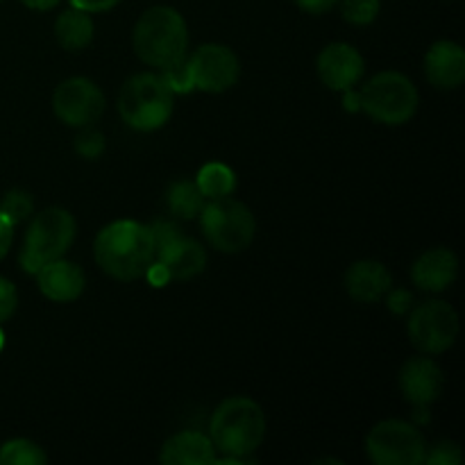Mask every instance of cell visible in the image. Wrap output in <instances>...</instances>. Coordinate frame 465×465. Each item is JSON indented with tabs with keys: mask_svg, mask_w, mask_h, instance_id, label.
<instances>
[{
	"mask_svg": "<svg viewBox=\"0 0 465 465\" xmlns=\"http://www.w3.org/2000/svg\"><path fill=\"white\" fill-rule=\"evenodd\" d=\"M107 100L103 89L89 77H68L53 94L54 116L68 127H89L103 116Z\"/></svg>",
	"mask_w": 465,
	"mask_h": 465,
	"instance_id": "obj_10",
	"label": "cell"
},
{
	"mask_svg": "<svg viewBox=\"0 0 465 465\" xmlns=\"http://www.w3.org/2000/svg\"><path fill=\"white\" fill-rule=\"evenodd\" d=\"M166 209L177 221H193L200 216L207 198L198 189L195 180H177L166 189Z\"/></svg>",
	"mask_w": 465,
	"mask_h": 465,
	"instance_id": "obj_21",
	"label": "cell"
},
{
	"mask_svg": "<svg viewBox=\"0 0 465 465\" xmlns=\"http://www.w3.org/2000/svg\"><path fill=\"white\" fill-rule=\"evenodd\" d=\"M341 94H343V109L345 112H350V114H357V112H361V98H359V91L354 89H345V91H341Z\"/></svg>",
	"mask_w": 465,
	"mask_h": 465,
	"instance_id": "obj_35",
	"label": "cell"
},
{
	"mask_svg": "<svg viewBox=\"0 0 465 465\" xmlns=\"http://www.w3.org/2000/svg\"><path fill=\"white\" fill-rule=\"evenodd\" d=\"M400 393L411 407H430L443 395L445 372L430 354L411 357L400 368Z\"/></svg>",
	"mask_w": 465,
	"mask_h": 465,
	"instance_id": "obj_12",
	"label": "cell"
},
{
	"mask_svg": "<svg viewBox=\"0 0 465 465\" xmlns=\"http://www.w3.org/2000/svg\"><path fill=\"white\" fill-rule=\"evenodd\" d=\"M463 461V452L452 440H440L434 448H427L425 463L430 465H459Z\"/></svg>",
	"mask_w": 465,
	"mask_h": 465,
	"instance_id": "obj_28",
	"label": "cell"
},
{
	"mask_svg": "<svg viewBox=\"0 0 465 465\" xmlns=\"http://www.w3.org/2000/svg\"><path fill=\"white\" fill-rule=\"evenodd\" d=\"M95 263L109 277L121 282L141 280L154 262V241L150 225L130 221H114L98 232L94 241Z\"/></svg>",
	"mask_w": 465,
	"mask_h": 465,
	"instance_id": "obj_1",
	"label": "cell"
},
{
	"mask_svg": "<svg viewBox=\"0 0 465 465\" xmlns=\"http://www.w3.org/2000/svg\"><path fill=\"white\" fill-rule=\"evenodd\" d=\"M77 234V223L73 213L64 207H48L35 213L25 232V243L21 250V268L27 275H36L44 263L62 259L71 250Z\"/></svg>",
	"mask_w": 465,
	"mask_h": 465,
	"instance_id": "obj_5",
	"label": "cell"
},
{
	"mask_svg": "<svg viewBox=\"0 0 465 465\" xmlns=\"http://www.w3.org/2000/svg\"><path fill=\"white\" fill-rule=\"evenodd\" d=\"M118 114L136 132L162 130L175 109V94L157 73H136L118 94Z\"/></svg>",
	"mask_w": 465,
	"mask_h": 465,
	"instance_id": "obj_4",
	"label": "cell"
},
{
	"mask_svg": "<svg viewBox=\"0 0 465 465\" xmlns=\"http://www.w3.org/2000/svg\"><path fill=\"white\" fill-rule=\"evenodd\" d=\"M132 45L136 57L148 66L157 71L173 66L184 59L189 50V27L184 16L168 5L145 9L132 32Z\"/></svg>",
	"mask_w": 465,
	"mask_h": 465,
	"instance_id": "obj_3",
	"label": "cell"
},
{
	"mask_svg": "<svg viewBox=\"0 0 465 465\" xmlns=\"http://www.w3.org/2000/svg\"><path fill=\"white\" fill-rule=\"evenodd\" d=\"M12 241H14V225L3 216V213H0V259L9 252Z\"/></svg>",
	"mask_w": 465,
	"mask_h": 465,
	"instance_id": "obj_34",
	"label": "cell"
},
{
	"mask_svg": "<svg viewBox=\"0 0 465 465\" xmlns=\"http://www.w3.org/2000/svg\"><path fill=\"white\" fill-rule=\"evenodd\" d=\"M35 277L39 291L50 300V302H75V300L84 293V272H82V268L77 266V263L66 262L64 257L44 263Z\"/></svg>",
	"mask_w": 465,
	"mask_h": 465,
	"instance_id": "obj_14",
	"label": "cell"
},
{
	"mask_svg": "<svg viewBox=\"0 0 465 465\" xmlns=\"http://www.w3.org/2000/svg\"><path fill=\"white\" fill-rule=\"evenodd\" d=\"M293 3L307 14H327L339 5V0H293Z\"/></svg>",
	"mask_w": 465,
	"mask_h": 465,
	"instance_id": "obj_33",
	"label": "cell"
},
{
	"mask_svg": "<svg viewBox=\"0 0 465 465\" xmlns=\"http://www.w3.org/2000/svg\"><path fill=\"white\" fill-rule=\"evenodd\" d=\"M393 286V275L389 268L375 259H361L354 262L345 272V291L354 302L377 304L384 300Z\"/></svg>",
	"mask_w": 465,
	"mask_h": 465,
	"instance_id": "obj_16",
	"label": "cell"
},
{
	"mask_svg": "<svg viewBox=\"0 0 465 465\" xmlns=\"http://www.w3.org/2000/svg\"><path fill=\"white\" fill-rule=\"evenodd\" d=\"M48 454L30 439H12L0 445V465H44Z\"/></svg>",
	"mask_w": 465,
	"mask_h": 465,
	"instance_id": "obj_23",
	"label": "cell"
},
{
	"mask_svg": "<svg viewBox=\"0 0 465 465\" xmlns=\"http://www.w3.org/2000/svg\"><path fill=\"white\" fill-rule=\"evenodd\" d=\"M200 227L213 250L225 254L243 252L257 234V221L248 204L232 195L204 203L200 212Z\"/></svg>",
	"mask_w": 465,
	"mask_h": 465,
	"instance_id": "obj_7",
	"label": "cell"
},
{
	"mask_svg": "<svg viewBox=\"0 0 465 465\" xmlns=\"http://www.w3.org/2000/svg\"><path fill=\"white\" fill-rule=\"evenodd\" d=\"M121 0H71V7L82 9V12L98 14V12H109L114 9Z\"/></svg>",
	"mask_w": 465,
	"mask_h": 465,
	"instance_id": "obj_31",
	"label": "cell"
},
{
	"mask_svg": "<svg viewBox=\"0 0 465 465\" xmlns=\"http://www.w3.org/2000/svg\"><path fill=\"white\" fill-rule=\"evenodd\" d=\"M5 348V331H3V327H0V350Z\"/></svg>",
	"mask_w": 465,
	"mask_h": 465,
	"instance_id": "obj_37",
	"label": "cell"
},
{
	"mask_svg": "<svg viewBox=\"0 0 465 465\" xmlns=\"http://www.w3.org/2000/svg\"><path fill=\"white\" fill-rule=\"evenodd\" d=\"M21 3L25 5V7L36 9V12H48V9L57 7V5L62 3V0H21Z\"/></svg>",
	"mask_w": 465,
	"mask_h": 465,
	"instance_id": "obj_36",
	"label": "cell"
},
{
	"mask_svg": "<svg viewBox=\"0 0 465 465\" xmlns=\"http://www.w3.org/2000/svg\"><path fill=\"white\" fill-rule=\"evenodd\" d=\"M316 71L322 84L331 91L352 89L366 73V62L354 45L334 41L325 45L316 59Z\"/></svg>",
	"mask_w": 465,
	"mask_h": 465,
	"instance_id": "obj_13",
	"label": "cell"
},
{
	"mask_svg": "<svg viewBox=\"0 0 465 465\" xmlns=\"http://www.w3.org/2000/svg\"><path fill=\"white\" fill-rule=\"evenodd\" d=\"M80 134L73 141V148L82 159H98L104 153V134L94 127H80Z\"/></svg>",
	"mask_w": 465,
	"mask_h": 465,
	"instance_id": "obj_26",
	"label": "cell"
},
{
	"mask_svg": "<svg viewBox=\"0 0 465 465\" xmlns=\"http://www.w3.org/2000/svg\"><path fill=\"white\" fill-rule=\"evenodd\" d=\"M159 461L163 465H207L216 461V448L207 434L180 431L163 443Z\"/></svg>",
	"mask_w": 465,
	"mask_h": 465,
	"instance_id": "obj_19",
	"label": "cell"
},
{
	"mask_svg": "<svg viewBox=\"0 0 465 465\" xmlns=\"http://www.w3.org/2000/svg\"><path fill=\"white\" fill-rule=\"evenodd\" d=\"M384 302L389 307V312L398 313V316H407L413 309V304H416V300H413V293L409 289H395V286H391L389 293L384 295Z\"/></svg>",
	"mask_w": 465,
	"mask_h": 465,
	"instance_id": "obj_30",
	"label": "cell"
},
{
	"mask_svg": "<svg viewBox=\"0 0 465 465\" xmlns=\"http://www.w3.org/2000/svg\"><path fill=\"white\" fill-rule=\"evenodd\" d=\"M154 259L166 266L171 280L186 282L204 271V266H207V250L195 239L182 234L168 245H163L162 250H157Z\"/></svg>",
	"mask_w": 465,
	"mask_h": 465,
	"instance_id": "obj_18",
	"label": "cell"
},
{
	"mask_svg": "<svg viewBox=\"0 0 465 465\" xmlns=\"http://www.w3.org/2000/svg\"><path fill=\"white\" fill-rule=\"evenodd\" d=\"M0 213L7 218L12 225L25 223L35 213V198L23 189H12L0 200Z\"/></svg>",
	"mask_w": 465,
	"mask_h": 465,
	"instance_id": "obj_24",
	"label": "cell"
},
{
	"mask_svg": "<svg viewBox=\"0 0 465 465\" xmlns=\"http://www.w3.org/2000/svg\"><path fill=\"white\" fill-rule=\"evenodd\" d=\"M18 307V291L9 280L0 275V325L14 316Z\"/></svg>",
	"mask_w": 465,
	"mask_h": 465,
	"instance_id": "obj_29",
	"label": "cell"
},
{
	"mask_svg": "<svg viewBox=\"0 0 465 465\" xmlns=\"http://www.w3.org/2000/svg\"><path fill=\"white\" fill-rule=\"evenodd\" d=\"M366 454L375 465H420L425 463L427 440L416 422L391 418L368 431Z\"/></svg>",
	"mask_w": 465,
	"mask_h": 465,
	"instance_id": "obj_8",
	"label": "cell"
},
{
	"mask_svg": "<svg viewBox=\"0 0 465 465\" xmlns=\"http://www.w3.org/2000/svg\"><path fill=\"white\" fill-rule=\"evenodd\" d=\"M186 62L193 77V89L204 94H223L241 77V62L230 45L203 44L191 57H186Z\"/></svg>",
	"mask_w": 465,
	"mask_h": 465,
	"instance_id": "obj_11",
	"label": "cell"
},
{
	"mask_svg": "<svg viewBox=\"0 0 465 465\" xmlns=\"http://www.w3.org/2000/svg\"><path fill=\"white\" fill-rule=\"evenodd\" d=\"M341 16L350 25H371L380 16V0H339Z\"/></svg>",
	"mask_w": 465,
	"mask_h": 465,
	"instance_id": "obj_25",
	"label": "cell"
},
{
	"mask_svg": "<svg viewBox=\"0 0 465 465\" xmlns=\"http://www.w3.org/2000/svg\"><path fill=\"white\" fill-rule=\"evenodd\" d=\"M359 98L361 112L381 125H404L416 116L420 103L416 84L398 71L377 73L361 86Z\"/></svg>",
	"mask_w": 465,
	"mask_h": 465,
	"instance_id": "obj_6",
	"label": "cell"
},
{
	"mask_svg": "<svg viewBox=\"0 0 465 465\" xmlns=\"http://www.w3.org/2000/svg\"><path fill=\"white\" fill-rule=\"evenodd\" d=\"M425 75L436 89H459L465 80V50L457 41H436L425 54Z\"/></svg>",
	"mask_w": 465,
	"mask_h": 465,
	"instance_id": "obj_17",
	"label": "cell"
},
{
	"mask_svg": "<svg viewBox=\"0 0 465 465\" xmlns=\"http://www.w3.org/2000/svg\"><path fill=\"white\" fill-rule=\"evenodd\" d=\"M54 39L64 50H84L94 41V18L77 7L64 9L54 21Z\"/></svg>",
	"mask_w": 465,
	"mask_h": 465,
	"instance_id": "obj_20",
	"label": "cell"
},
{
	"mask_svg": "<svg viewBox=\"0 0 465 465\" xmlns=\"http://www.w3.org/2000/svg\"><path fill=\"white\" fill-rule=\"evenodd\" d=\"M459 259L450 248H431L411 266L413 284L427 293H443L457 282Z\"/></svg>",
	"mask_w": 465,
	"mask_h": 465,
	"instance_id": "obj_15",
	"label": "cell"
},
{
	"mask_svg": "<svg viewBox=\"0 0 465 465\" xmlns=\"http://www.w3.org/2000/svg\"><path fill=\"white\" fill-rule=\"evenodd\" d=\"M195 184L207 200L227 198L236 189V173L223 162H209L198 171Z\"/></svg>",
	"mask_w": 465,
	"mask_h": 465,
	"instance_id": "obj_22",
	"label": "cell"
},
{
	"mask_svg": "<svg viewBox=\"0 0 465 465\" xmlns=\"http://www.w3.org/2000/svg\"><path fill=\"white\" fill-rule=\"evenodd\" d=\"M159 75H162L163 82L171 86L173 94H189V91H193V77H191L186 57L180 59L177 64H173V66L159 71Z\"/></svg>",
	"mask_w": 465,
	"mask_h": 465,
	"instance_id": "obj_27",
	"label": "cell"
},
{
	"mask_svg": "<svg viewBox=\"0 0 465 465\" xmlns=\"http://www.w3.org/2000/svg\"><path fill=\"white\" fill-rule=\"evenodd\" d=\"M268 420L263 409L252 398H227L216 407L209 420V439L223 457L239 459L241 463L254 461L252 454L266 439Z\"/></svg>",
	"mask_w": 465,
	"mask_h": 465,
	"instance_id": "obj_2",
	"label": "cell"
},
{
	"mask_svg": "<svg viewBox=\"0 0 465 465\" xmlns=\"http://www.w3.org/2000/svg\"><path fill=\"white\" fill-rule=\"evenodd\" d=\"M407 334L413 348L422 354H443L457 343L459 313L445 300H427L409 312Z\"/></svg>",
	"mask_w": 465,
	"mask_h": 465,
	"instance_id": "obj_9",
	"label": "cell"
},
{
	"mask_svg": "<svg viewBox=\"0 0 465 465\" xmlns=\"http://www.w3.org/2000/svg\"><path fill=\"white\" fill-rule=\"evenodd\" d=\"M143 277H145V280H148L153 286H159V289H162V286H166L168 282H173L171 275H168L166 266H163V263H159L157 259H154V262L150 263L148 271H145Z\"/></svg>",
	"mask_w": 465,
	"mask_h": 465,
	"instance_id": "obj_32",
	"label": "cell"
}]
</instances>
